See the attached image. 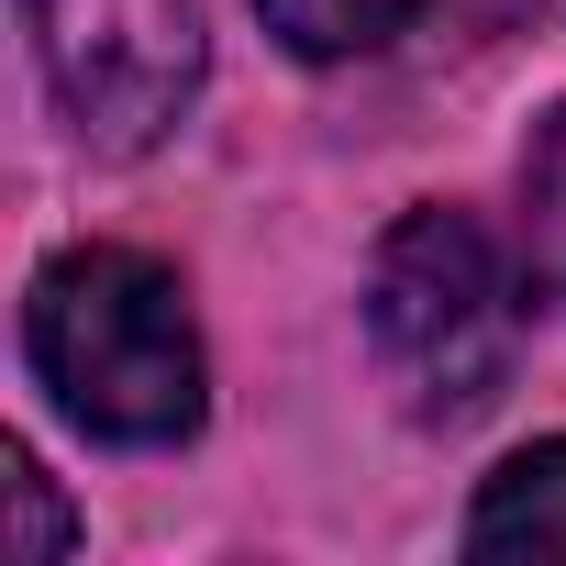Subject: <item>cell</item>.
<instances>
[{
  "mask_svg": "<svg viewBox=\"0 0 566 566\" xmlns=\"http://www.w3.org/2000/svg\"><path fill=\"white\" fill-rule=\"evenodd\" d=\"M23 356L45 400L101 444L200 433V323L189 290L134 244H67L23 290Z\"/></svg>",
  "mask_w": 566,
  "mask_h": 566,
  "instance_id": "obj_1",
  "label": "cell"
},
{
  "mask_svg": "<svg viewBox=\"0 0 566 566\" xmlns=\"http://www.w3.org/2000/svg\"><path fill=\"white\" fill-rule=\"evenodd\" d=\"M367 334L389 378L411 389V411L467 422L511 378V345H522V277L500 233L478 211H400L367 266Z\"/></svg>",
  "mask_w": 566,
  "mask_h": 566,
  "instance_id": "obj_2",
  "label": "cell"
},
{
  "mask_svg": "<svg viewBox=\"0 0 566 566\" xmlns=\"http://www.w3.org/2000/svg\"><path fill=\"white\" fill-rule=\"evenodd\" d=\"M34 67L101 156H145L200 90V0H23Z\"/></svg>",
  "mask_w": 566,
  "mask_h": 566,
  "instance_id": "obj_3",
  "label": "cell"
},
{
  "mask_svg": "<svg viewBox=\"0 0 566 566\" xmlns=\"http://www.w3.org/2000/svg\"><path fill=\"white\" fill-rule=\"evenodd\" d=\"M467 555H566V444H522V455L478 489Z\"/></svg>",
  "mask_w": 566,
  "mask_h": 566,
  "instance_id": "obj_4",
  "label": "cell"
},
{
  "mask_svg": "<svg viewBox=\"0 0 566 566\" xmlns=\"http://www.w3.org/2000/svg\"><path fill=\"white\" fill-rule=\"evenodd\" d=\"M255 12L290 56H378L422 0H255Z\"/></svg>",
  "mask_w": 566,
  "mask_h": 566,
  "instance_id": "obj_5",
  "label": "cell"
},
{
  "mask_svg": "<svg viewBox=\"0 0 566 566\" xmlns=\"http://www.w3.org/2000/svg\"><path fill=\"white\" fill-rule=\"evenodd\" d=\"M522 211H533V266L566 290V101L533 123V156H522Z\"/></svg>",
  "mask_w": 566,
  "mask_h": 566,
  "instance_id": "obj_6",
  "label": "cell"
},
{
  "mask_svg": "<svg viewBox=\"0 0 566 566\" xmlns=\"http://www.w3.org/2000/svg\"><path fill=\"white\" fill-rule=\"evenodd\" d=\"M12 511H23V555L45 566V555L67 544V522H56V500H45V467H34V455H12Z\"/></svg>",
  "mask_w": 566,
  "mask_h": 566,
  "instance_id": "obj_7",
  "label": "cell"
}]
</instances>
